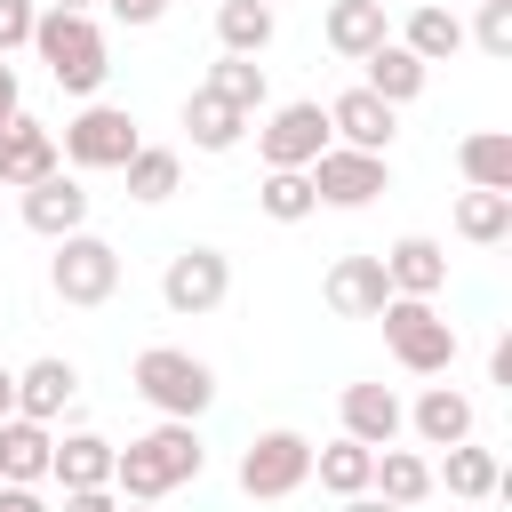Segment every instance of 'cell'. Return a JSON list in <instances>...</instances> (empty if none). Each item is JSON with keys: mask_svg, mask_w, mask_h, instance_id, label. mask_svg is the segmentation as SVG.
I'll return each mask as SVG.
<instances>
[{"mask_svg": "<svg viewBox=\"0 0 512 512\" xmlns=\"http://www.w3.org/2000/svg\"><path fill=\"white\" fill-rule=\"evenodd\" d=\"M48 448H56V424H40V416H0V480L40 488V480H48Z\"/></svg>", "mask_w": 512, "mask_h": 512, "instance_id": "cell-18", "label": "cell"}, {"mask_svg": "<svg viewBox=\"0 0 512 512\" xmlns=\"http://www.w3.org/2000/svg\"><path fill=\"white\" fill-rule=\"evenodd\" d=\"M384 344L408 376H448L456 368V320H440L432 296H384Z\"/></svg>", "mask_w": 512, "mask_h": 512, "instance_id": "cell-3", "label": "cell"}, {"mask_svg": "<svg viewBox=\"0 0 512 512\" xmlns=\"http://www.w3.org/2000/svg\"><path fill=\"white\" fill-rule=\"evenodd\" d=\"M400 48H408L416 64H448V56L464 48V24H456L448 8H432V0H424V8H408V32H400Z\"/></svg>", "mask_w": 512, "mask_h": 512, "instance_id": "cell-29", "label": "cell"}, {"mask_svg": "<svg viewBox=\"0 0 512 512\" xmlns=\"http://www.w3.org/2000/svg\"><path fill=\"white\" fill-rule=\"evenodd\" d=\"M32 56L48 64V80H56L64 96H96L104 72H112V48H104L96 16H80V8H40V24H32Z\"/></svg>", "mask_w": 512, "mask_h": 512, "instance_id": "cell-2", "label": "cell"}, {"mask_svg": "<svg viewBox=\"0 0 512 512\" xmlns=\"http://www.w3.org/2000/svg\"><path fill=\"white\" fill-rule=\"evenodd\" d=\"M0 416H16V376L0 368Z\"/></svg>", "mask_w": 512, "mask_h": 512, "instance_id": "cell-42", "label": "cell"}, {"mask_svg": "<svg viewBox=\"0 0 512 512\" xmlns=\"http://www.w3.org/2000/svg\"><path fill=\"white\" fill-rule=\"evenodd\" d=\"M136 392L160 408V416H200L208 400H216V368L200 360V352H184V344H152V352H136Z\"/></svg>", "mask_w": 512, "mask_h": 512, "instance_id": "cell-5", "label": "cell"}, {"mask_svg": "<svg viewBox=\"0 0 512 512\" xmlns=\"http://www.w3.org/2000/svg\"><path fill=\"white\" fill-rule=\"evenodd\" d=\"M200 88H216V96H224V104H240L248 120L264 112V64H256V56H216Z\"/></svg>", "mask_w": 512, "mask_h": 512, "instance_id": "cell-33", "label": "cell"}, {"mask_svg": "<svg viewBox=\"0 0 512 512\" xmlns=\"http://www.w3.org/2000/svg\"><path fill=\"white\" fill-rule=\"evenodd\" d=\"M256 208H264L272 224H304V216L320 208V192H312V176H304V168H264V184H256Z\"/></svg>", "mask_w": 512, "mask_h": 512, "instance_id": "cell-31", "label": "cell"}, {"mask_svg": "<svg viewBox=\"0 0 512 512\" xmlns=\"http://www.w3.org/2000/svg\"><path fill=\"white\" fill-rule=\"evenodd\" d=\"M328 112V144H352V152H392V104L384 96H368V88H344L336 104H320Z\"/></svg>", "mask_w": 512, "mask_h": 512, "instance_id": "cell-13", "label": "cell"}, {"mask_svg": "<svg viewBox=\"0 0 512 512\" xmlns=\"http://www.w3.org/2000/svg\"><path fill=\"white\" fill-rule=\"evenodd\" d=\"M72 400H80V368H72V360H56V352H48V360H32V368L16 376V416L56 424Z\"/></svg>", "mask_w": 512, "mask_h": 512, "instance_id": "cell-20", "label": "cell"}, {"mask_svg": "<svg viewBox=\"0 0 512 512\" xmlns=\"http://www.w3.org/2000/svg\"><path fill=\"white\" fill-rule=\"evenodd\" d=\"M24 224H32L40 240L80 232V224H88V184H80L72 168H48L40 184H24Z\"/></svg>", "mask_w": 512, "mask_h": 512, "instance_id": "cell-11", "label": "cell"}, {"mask_svg": "<svg viewBox=\"0 0 512 512\" xmlns=\"http://www.w3.org/2000/svg\"><path fill=\"white\" fill-rule=\"evenodd\" d=\"M120 176H128V200H144V208H152V200H168V192H176L184 160H176L168 144H136V152L120 160Z\"/></svg>", "mask_w": 512, "mask_h": 512, "instance_id": "cell-30", "label": "cell"}, {"mask_svg": "<svg viewBox=\"0 0 512 512\" xmlns=\"http://www.w3.org/2000/svg\"><path fill=\"white\" fill-rule=\"evenodd\" d=\"M320 32H328V48L336 56H368V48H384L392 40V24H384V0H328V16H320Z\"/></svg>", "mask_w": 512, "mask_h": 512, "instance_id": "cell-23", "label": "cell"}, {"mask_svg": "<svg viewBox=\"0 0 512 512\" xmlns=\"http://www.w3.org/2000/svg\"><path fill=\"white\" fill-rule=\"evenodd\" d=\"M312 472H320V488H328V496H360V488H368V472H376V448L344 432V440L312 448Z\"/></svg>", "mask_w": 512, "mask_h": 512, "instance_id": "cell-27", "label": "cell"}, {"mask_svg": "<svg viewBox=\"0 0 512 512\" xmlns=\"http://www.w3.org/2000/svg\"><path fill=\"white\" fill-rule=\"evenodd\" d=\"M320 296H328V312H336V320H376V312H384V296H392L384 256H336V264H328V280H320Z\"/></svg>", "mask_w": 512, "mask_h": 512, "instance_id": "cell-12", "label": "cell"}, {"mask_svg": "<svg viewBox=\"0 0 512 512\" xmlns=\"http://www.w3.org/2000/svg\"><path fill=\"white\" fill-rule=\"evenodd\" d=\"M304 480H312V440H304V432L272 424V432H256V440L240 448V496L280 504V496H296Z\"/></svg>", "mask_w": 512, "mask_h": 512, "instance_id": "cell-7", "label": "cell"}, {"mask_svg": "<svg viewBox=\"0 0 512 512\" xmlns=\"http://www.w3.org/2000/svg\"><path fill=\"white\" fill-rule=\"evenodd\" d=\"M32 24H40L32 0H0V56H8V48H32Z\"/></svg>", "mask_w": 512, "mask_h": 512, "instance_id": "cell-35", "label": "cell"}, {"mask_svg": "<svg viewBox=\"0 0 512 512\" xmlns=\"http://www.w3.org/2000/svg\"><path fill=\"white\" fill-rule=\"evenodd\" d=\"M368 488H376L384 504H400V512H416V504L432 496V464H424L416 448H376V472H368Z\"/></svg>", "mask_w": 512, "mask_h": 512, "instance_id": "cell-25", "label": "cell"}, {"mask_svg": "<svg viewBox=\"0 0 512 512\" xmlns=\"http://www.w3.org/2000/svg\"><path fill=\"white\" fill-rule=\"evenodd\" d=\"M8 112H24V104H16V72H8V56H0V120H8Z\"/></svg>", "mask_w": 512, "mask_h": 512, "instance_id": "cell-41", "label": "cell"}, {"mask_svg": "<svg viewBox=\"0 0 512 512\" xmlns=\"http://www.w3.org/2000/svg\"><path fill=\"white\" fill-rule=\"evenodd\" d=\"M432 488H448V496H464V504H488V496L504 488V464H496V448H472V440H456V448H440V464H432Z\"/></svg>", "mask_w": 512, "mask_h": 512, "instance_id": "cell-21", "label": "cell"}, {"mask_svg": "<svg viewBox=\"0 0 512 512\" xmlns=\"http://www.w3.org/2000/svg\"><path fill=\"white\" fill-rule=\"evenodd\" d=\"M200 464H208L200 432H192L184 416H160L152 432H136L128 448H112V496H120V504H160V496H176L184 480H200Z\"/></svg>", "mask_w": 512, "mask_h": 512, "instance_id": "cell-1", "label": "cell"}, {"mask_svg": "<svg viewBox=\"0 0 512 512\" xmlns=\"http://www.w3.org/2000/svg\"><path fill=\"white\" fill-rule=\"evenodd\" d=\"M48 168H64V160H56V128H40L32 112H8V120H0V184L24 192V184H40Z\"/></svg>", "mask_w": 512, "mask_h": 512, "instance_id": "cell-15", "label": "cell"}, {"mask_svg": "<svg viewBox=\"0 0 512 512\" xmlns=\"http://www.w3.org/2000/svg\"><path fill=\"white\" fill-rule=\"evenodd\" d=\"M232 296V256L224 248H176L168 256V272H160V304L176 312V320H200V312H216Z\"/></svg>", "mask_w": 512, "mask_h": 512, "instance_id": "cell-8", "label": "cell"}, {"mask_svg": "<svg viewBox=\"0 0 512 512\" xmlns=\"http://www.w3.org/2000/svg\"><path fill=\"white\" fill-rule=\"evenodd\" d=\"M304 176H312L320 208H368L376 192H392V160L384 152H352V144H328Z\"/></svg>", "mask_w": 512, "mask_h": 512, "instance_id": "cell-9", "label": "cell"}, {"mask_svg": "<svg viewBox=\"0 0 512 512\" xmlns=\"http://www.w3.org/2000/svg\"><path fill=\"white\" fill-rule=\"evenodd\" d=\"M120 512H160V504H120Z\"/></svg>", "mask_w": 512, "mask_h": 512, "instance_id": "cell-44", "label": "cell"}, {"mask_svg": "<svg viewBox=\"0 0 512 512\" xmlns=\"http://www.w3.org/2000/svg\"><path fill=\"white\" fill-rule=\"evenodd\" d=\"M488 384L512 392V336H496V352H488Z\"/></svg>", "mask_w": 512, "mask_h": 512, "instance_id": "cell-39", "label": "cell"}, {"mask_svg": "<svg viewBox=\"0 0 512 512\" xmlns=\"http://www.w3.org/2000/svg\"><path fill=\"white\" fill-rule=\"evenodd\" d=\"M336 416H344V432H352V440H368V448H392V440H400V424H408V408H400V392H392V384H344Z\"/></svg>", "mask_w": 512, "mask_h": 512, "instance_id": "cell-16", "label": "cell"}, {"mask_svg": "<svg viewBox=\"0 0 512 512\" xmlns=\"http://www.w3.org/2000/svg\"><path fill=\"white\" fill-rule=\"evenodd\" d=\"M456 168H464L472 192H512V136H504V128L464 136V144H456Z\"/></svg>", "mask_w": 512, "mask_h": 512, "instance_id": "cell-26", "label": "cell"}, {"mask_svg": "<svg viewBox=\"0 0 512 512\" xmlns=\"http://www.w3.org/2000/svg\"><path fill=\"white\" fill-rule=\"evenodd\" d=\"M48 480L56 488H112V440L104 432H64L48 448Z\"/></svg>", "mask_w": 512, "mask_h": 512, "instance_id": "cell-22", "label": "cell"}, {"mask_svg": "<svg viewBox=\"0 0 512 512\" xmlns=\"http://www.w3.org/2000/svg\"><path fill=\"white\" fill-rule=\"evenodd\" d=\"M0 512H48V504H40V488H16V480H0Z\"/></svg>", "mask_w": 512, "mask_h": 512, "instance_id": "cell-38", "label": "cell"}, {"mask_svg": "<svg viewBox=\"0 0 512 512\" xmlns=\"http://www.w3.org/2000/svg\"><path fill=\"white\" fill-rule=\"evenodd\" d=\"M456 232H464L472 248L512 240V192H464V200H456Z\"/></svg>", "mask_w": 512, "mask_h": 512, "instance_id": "cell-32", "label": "cell"}, {"mask_svg": "<svg viewBox=\"0 0 512 512\" xmlns=\"http://www.w3.org/2000/svg\"><path fill=\"white\" fill-rule=\"evenodd\" d=\"M376 256H384L392 296H440V288H448V248H440L432 232H400V240L376 248Z\"/></svg>", "mask_w": 512, "mask_h": 512, "instance_id": "cell-14", "label": "cell"}, {"mask_svg": "<svg viewBox=\"0 0 512 512\" xmlns=\"http://www.w3.org/2000/svg\"><path fill=\"white\" fill-rule=\"evenodd\" d=\"M272 8L264 0H216V40H224V56H264L272 48Z\"/></svg>", "mask_w": 512, "mask_h": 512, "instance_id": "cell-28", "label": "cell"}, {"mask_svg": "<svg viewBox=\"0 0 512 512\" xmlns=\"http://www.w3.org/2000/svg\"><path fill=\"white\" fill-rule=\"evenodd\" d=\"M64 512H120L112 488H64Z\"/></svg>", "mask_w": 512, "mask_h": 512, "instance_id": "cell-36", "label": "cell"}, {"mask_svg": "<svg viewBox=\"0 0 512 512\" xmlns=\"http://www.w3.org/2000/svg\"><path fill=\"white\" fill-rule=\"evenodd\" d=\"M256 152H264V168H312V160L328 152V112H320L312 96L272 104L264 128H256Z\"/></svg>", "mask_w": 512, "mask_h": 512, "instance_id": "cell-10", "label": "cell"}, {"mask_svg": "<svg viewBox=\"0 0 512 512\" xmlns=\"http://www.w3.org/2000/svg\"><path fill=\"white\" fill-rule=\"evenodd\" d=\"M424 80H432V64H416L400 40H384V48H368V56H360V88H368V96H384L392 112H400V104H416V96H424Z\"/></svg>", "mask_w": 512, "mask_h": 512, "instance_id": "cell-19", "label": "cell"}, {"mask_svg": "<svg viewBox=\"0 0 512 512\" xmlns=\"http://www.w3.org/2000/svg\"><path fill=\"white\" fill-rule=\"evenodd\" d=\"M264 8H280V0H264Z\"/></svg>", "mask_w": 512, "mask_h": 512, "instance_id": "cell-45", "label": "cell"}, {"mask_svg": "<svg viewBox=\"0 0 512 512\" xmlns=\"http://www.w3.org/2000/svg\"><path fill=\"white\" fill-rule=\"evenodd\" d=\"M472 424H480V408H472V392H456V384H424V400L408 408V432H416L424 448H456V440H472Z\"/></svg>", "mask_w": 512, "mask_h": 512, "instance_id": "cell-17", "label": "cell"}, {"mask_svg": "<svg viewBox=\"0 0 512 512\" xmlns=\"http://www.w3.org/2000/svg\"><path fill=\"white\" fill-rule=\"evenodd\" d=\"M464 40H480L496 64H512V0H480V16H472Z\"/></svg>", "mask_w": 512, "mask_h": 512, "instance_id": "cell-34", "label": "cell"}, {"mask_svg": "<svg viewBox=\"0 0 512 512\" xmlns=\"http://www.w3.org/2000/svg\"><path fill=\"white\" fill-rule=\"evenodd\" d=\"M344 512H400V504H384L376 488H360V496H344Z\"/></svg>", "mask_w": 512, "mask_h": 512, "instance_id": "cell-40", "label": "cell"}, {"mask_svg": "<svg viewBox=\"0 0 512 512\" xmlns=\"http://www.w3.org/2000/svg\"><path fill=\"white\" fill-rule=\"evenodd\" d=\"M104 8H112L120 24H160V16H168V0H104Z\"/></svg>", "mask_w": 512, "mask_h": 512, "instance_id": "cell-37", "label": "cell"}, {"mask_svg": "<svg viewBox=\"0 0 512 512\" xmlns=\"http://www.w3.org/2000/svg\"><path fill=\"white\" fill-rule=\"evenodd\" d=\"M48 288L64 296V304H112V288H120V248L112 240H96L88 224L80 232H64L56 240V256H48Z\"/></svg>", "mask_w": 512, "mask_h": 512, "instance_id": "cell-6", "label": "cell"}, {"mask_svg": "<svg viewBox=\"0 0 512 512\" xmlns=\"http://www.w3.org/2000/svg\"><path fill=\"white\" fill-rule=\"evenodd\" d=\"M184 128H192V144H200V152H232V144L248 136V112H240V104H224L216 88H192V96H184Z\"/></svg>", "mask_w": 512, "mask_h": 512, "instance_id": "cell-24", "label": "cell"}, {"mask_svg": "<svg viewBox=\"0 0 512 512\" xmlns=\"http://www.w3.org/2000/svg\"><path fill=\"white\" fill-rule=\"evenodd\" d=\"M136 144H144V136H136V112L88 96V104L64 120V136H56V160H64L72 176H104V168H120Z\"/></svg>", "mask_w": 512, "mask_h": 512, "instance_id": "cell-4", "label": "cell"}, {"mask_svg": "<svg viewBox=\"0 0 512 512\" xmlns=\"http://www.w3.org/2000/svg\"><path fill=\"white\" fill-rule=\"evenodd\" d=\"M48 8H80V16H96V0H48Z\"/></svg>", "mask_w": 512, "mask_h": 512, "instance_id": "cell-43", "label": "cell"}]
</instances>
